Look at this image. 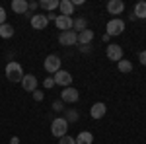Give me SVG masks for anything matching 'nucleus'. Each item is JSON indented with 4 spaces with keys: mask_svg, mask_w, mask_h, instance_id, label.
Returning <instances> with one entry per match:
<instances>
[{
    "mask_svg": "<svg viewBox=\"0 0 146 144\" xmlns=\"http://www.w3.org/2000/svg\"><path fill=\"white\" fill-rule=\"evenodd\" d=\"M80 100V94L76 88L68 86V88H62V94H60V101L62 103H76Z\"/></svg>",
    "mask_w": 146,
    "mask_h": 144,
    "instance_id": "obj_7",
    "label": "nucleus"
},
{
    "mask_svg": "<svg viewBox=\"0 0 146 144\" xmlns=\"http://www.w3.org/2000/svg\"><path fill=\"white\" fill-rule=\"evenodd\" d=\"M37 8H39V2H29V14L33 10H37Z\"/></svg>",
    "mask_w": 146,
    "mask_h": 144,
    "instance_id": "obj_31",
    "label": "nucleus"
},
{
    "mask_svg": "<svg viewBox=\"0 0 146 144\" xmlns=\"http://www.w3.org/2000/svg\"><path fill=\"white\" fill-rule=\"evenodd\" d=\"M2 23H6V10L0 6V25H2Z\"/></svg>",
    "mask_w": 146,
    "mask_h": 144,
    "instance_id": "obj_29",
    "label": "nucleus"
},
{
    "mask_svg": "<svg viewBox=\"0 0 146 144\" xmlns=\"http://www.w3.org/2000/svg\"><path fill=\"white\" fill-rule=\"evenodd\" d=\"M64 119H66L68 125H70V123H76L80 119V113L76 109H66L64 111Z\"/></svg>",
    "mask_w": 146,
    "mask_h": 144,
    "instance_id": "obj_23",
    "label": "nucleus"
},
{
    "mask_svg": "<svg viewBox=\"0 0 146 144\" xmlns=\"http://www.w3.org/2000/svg\"><path fill=\"white\" fill-rule=\"evenodd\" d=\"M105 113H107V107H105V103H103V101H98V103H94V105L90 107L92 119H103V117H105Z\"/></svg>",
    "mask_w": 146,
    "mask_h": 144,
    "instance_id": "obj_13",
    "label": "nucleus"
},
{
    "mask_svg": "<svg viewBox=\"0 0 146 144\" xmlns=\"http://www.w3.org/2000/svg\"><path fill=\"white\" fill-rule=\"evenodd\" d=\"M68 131V123L64 117H56V119H53V123H51V133H53V136H56V138H62L64 134H66Z\"/></svg>",
    "mask_w": 146,
    "mask_h": 144,
    "instance_id": "obj_2",
    "label": "nucleus"
},
{
    "mask_svg": "<svg viewBox=\"0 0 146 144\" xmlns=\"http://www.w3.org/2000/svg\"><path fill=\"white\" fill-rule=\"evenodd\" d=\"M58 10H60V14H62V16L72 18V14H74V4H72V0H60Z\"/></svg>",
    "mask_w": 146,
    "mask_h": 144,
    "instance_id": "obj_14",
    "label": "nucleus"
},
{
    "mask_svg": "<svg viewBox=\"0 0 146 144\" xmlns=\"http://www.w3.org/2000/svg\"><path fill=\"white\" fill-rule=\"evenodd\" d=\"M53 80H55V86H62V88H68L72 84V74L68 70H58L56 74H53Z\"/></svg>",
    "mask_w": 146,
    "mask_h": 144,
    "instance_id": "obj_6",
    "label": "nucleus"
},
{
    "mask_svg": "<svg viewBox=\"0 0 146 144\" xmlns=\"http://www.w3.org/2000/svg\"><path fill=\"white\" fill-rule=\"evenodd\" d=\"M14 25H10V23H2L0 25V37L2 39H10V37H14Z\"/></svg>",
    "mask_w": 146,
    "mask_h": 144,
    "instance_id": "obj_20",
    "label": "nucleus"
},
{
    "mask_svg": "<svg viewBox=\"0 0 146 144\" xmlns=\"http://www.w3.org/2000/svg\"><path fill=\"white\" fill-rule=\"evenodd\" d=\"M138 60H140L142 66H146V51H140V53H138Z\"/></svg>",
    "mask_w": 146,
    "mask_h": 144,
    "instance_id": "obj_28",
    "label": "nucleus"
},
{
    "mask_svg": "<svg viewBox=\"0 0 146 144\" xmlns=\"http://www.w3.org/2000/svg\"><path fill=\"white\" fill-rule=\"evenodd\" d=\"M76 144H94V134L90 131H82L76 136Z\"/></svg>",
    "mask_w": 146,
    "mask_h": 144,
    "instance_id": "obj_17",
    "label": "nucleus"
},
{
    "mask_svg": "<svg viewBox=\"0 0 146 144\" xmlns=\"http://www.w3.org/2000/svg\"><path fill=\"white\" fill-rule=\"evenodd\" d=\"M105 29H107V35H109V37L121 35L125 31V22L121 20V18H113V20H109V22H107Z\"/></svg>",
    "mask_w": 146,
    "mask_h": 144,
    "instance_id": "obj_3",
    "label": "nucleus"
},
{
    "mask_svg": "<svg viewBox=\"0 0 146 144\" xmlns=\"http://www.w3.org/2000/svg\"><path fill=\"white\" fill-rule=\"evenodd\" d=\"M58 144H76V138H74V136H68V134H64L62 138H58Z\"/></svg>",
    "mask_w": 146,
    "mask_h": 144,
    "instance_id": "obj_24",
    "label": "nucleus"
},
{
    "mask_svg": "<svg viewBox=\"0 0 146 144\" xmlns=\"http://www.w3.org/2000/svg\"><path fill=\"white\" fill-rule=\"evenodd\" d=\"M80 51H82V53H90L92 45H80Z\"/></svg>",
    "mask_w": 146,
    "mask_h": 144,
    "instance_id": "obj_30",
    "label": "nucleus"
},
{
    "mask_svg": "<svg viewBox=\"0 0 146 144\" xmlns=\"http://www.w3.org/2000/svg\"><path fill=\"white\" fill-rule=\"evenodd\" d=\"M84 29H88V20H86V18H76V20L72 22V31L80 33V31H84Z\"/></svg>",
    "mask_w": 146,
    "mask_h": 144,
    "instance_id": "obj_19",
    "label": "nucleus"
},
{
    "mask_svg": "<svg viewBox=\"0 0 146 144\" xmlns=\"http://www.w3.org/2000/svg\"><path fill=\"white\" fill-rule=\"evenodd\" d=\"M58 4H60L58 0H41V2H39V8H43V10L49 14V12L56 10V8H58Z\"/></svg>",
    "mask_w": 146,
    "mask_h": 144,
    "instance_id": "obj_18",
    "label": "nucleus"
},
{
    "mask_svg": "<svg viewBox=\"0 0 146 144\" xmlns=\"http://www.w3.org/2000/svg\"><path fill=\"white\" fill-rule=\"evenodd\" d=\"M58 43L62 45V47H74V45L78 43V33L76 31H60L58 35Z\"/></svg>",
    "mask_w": 146,
    "mask_h": 144,
    "instance_id": "obj_5",
    "label": "nucleus"
},
{
    "mask_svg": "<svg viewBox=\"0 0 146 144\" xmlns=\"http://www.w3.org/2000/svg\"><path fill=\"white\" fill-rule=\"evenodd\" d=\"M43 98H45V94H43L41 90H35L33 92V100L35 101H43Z\"/></svg>",
    "mask_w": 146,
    "mask_h": 144,
    "instance_id": "obj_26",
    "label": "nucleus"
},
{
    "mask_svg": "<svg viewBox=\"0 0 146 144\" xmlns=\"http://www.w3.org/2000/svg\"><path fill=\"white\" fill-rule=\"evenodd\" d=\"M49 25V20H47V14H33L31 16V27L41 31V29H47Z\"/></svg>",
    "mask_w": 146,
    "mask_h": 144,
    "instance_id": "obj_9",
    "label": "nucleus"
},
{
    "mask_svg": "<svg viewBox=\"0 0 146 144\" xmlns=\"http://www.w3.org/2000/svg\"><path fill=\"white\" fill-rule=\"evenodd\" d=\"M107 12L111 16H121L125 12V2L123 0H109L107 2Z\"/></svg>",
    "mask_w": 146,
    "mask_h": 144,
    "instance_id": "obj_12",
    "label": "nucleus"
},
{
    "mask_svg": "<svg viewBox=\"0 0 146 144\" xmlns=\"http://www.w3.org/2000/svg\"><path fill=\"white\" fill-rule=\"evenodd\" d=\"M51 107H53V111H56V113H58V111H62V109H64V103H62L60 100H55Z\"/></svg>",
    "mask_w": 146,
    "mask_h": 144,
    "instance_id": "obj_25",
    "label": "nucleus"
},
{
    "mask_svg": "<svg viewBox=\"0 0 146 144\" xmlns=\"http://www.w3.org/2000/svg\"><path fill=\"white\" fill-rule=\"evenodd\" d=\"M72 4H74V6H82V4H84V0H72Z\"/></svg>",
    "mask_w": 146,
    "mask_h": 144,
    "instance_id": "obj_32",
    "label": "nucleus"
},
{
    "mask_svg": "<svg viewBox=\"0 0 146 144\" xmlns=\"http://www.w3.org/2000/svg\"><path fill=\"white\" fill-rule=\"evenodd\" d=\"M105 53H107V58L113 60V62H119L121 58H123V49H121V45H107V49H105Z\"/></svg>",
    "mask_w": 146,
    "mask_h": 144,
    "instance_id": "obj_8",
    "label": "nucleus"
},
{
    "mask_svg": "<svg viewBox=\"0 0 146 144\" xmlns=\"http://www.w3.org/2000/svg\"><path fill=\"white\" fill-rule=\"evenodd\" d=\"M60 56L58 55H47L45 62H43V68H45L49 74H56L58 70H60Z\"/></svg>",
    "mask_w": 146,
    "mask_h": 144,
    "instance_id": "obj_4",
    "label": "nucleus"
},
{
    "mask_svg": "<svg viewBox=\"0 0 146 144\" xmlns=\"http://www.w3.org/2000/svg\"><path fill=\"white\" fill-rule=\"evenodd\" d=\"M43 86H45L47 90L53 88V86H55V80H53V78H45V80H43Z\"/></svg>",
    "mask_w": 146,
    "mask_h": 144,
    "instance_id": "obj_27",
    "label": "nucleus"
},
{
    "mask_svg": "<svg viewBox=\"0 0 146 144\" xmlns=\"http://www.w3.org/2000/svg\"><path fill=\"white\" fill-rule=\"evenodd\" d=\"M117 68H119V72L127 74V72H131V70H133V62H131V60H127V58H121V60L117 62Z\"/></svg>",
    "mask_w": 146,
    "mask_h": 144,
    "instance_id": "obj_22",
    "label": "nucleus"
},
{
    "mask_svg": "<svg viewBox=\"0 0 146 144\" xmlns=\"http://www.w3.org/2000/svg\"><path fill=\"white\" fill-rule=\"evenodd\" d=\"M72 22H74L72 18L58 14V16H56V20H55V25L60 29V31H70V29H72Z\"/></svg>",
    "mask_w": 146,
    "mask_h": 144,
    "instance_id": "obj_11",
    "label": "nucleus"
},
{
    "mask_svg": "<svg viewBox=\"0 0 146 144\" xmlns=\"http://www.w3.org/2000/svg\"><path fill=\"white\" fill-rule=\"evenodd\" d=\"M6 78H8L10 82H22V78H23L22 64L16 62V60H10V62L6 64Z\"/></svg>",
    "mask_w": 146,
    "mask_h": 144,
    "instance_id": "obj_1",
    "label": "nucleus"
},
{
    "mask_svg": "<svg viewBox=\"0 0 146 144\" xmlns=\"http://www.w3.org/2000/svg\"><path fill=\"white\" fill-rule=\"evenodd\" d=\"M22 88L25 90V92H29V94H33L35 90H37V78H35L33 74H23Z\"/></svg>",
    "mask_w": 146,
    "mask_h": 144,
    "instance_id": "obj_10",
    "label": "nucleus"
},
{
    "mask_svg": "<svg viewBox=\"0 0 146 144\" xmlns=\"http://www.w3.org/2000/svg\"><path fill=\"white\" fill-rule=\"evenodd\" d=\"M12 10L16 12V14H27L29 12V2H25V0H14L12 2Z\"/></svg>",
    "mask_w": 146,
    "mask_h": 144,
    "instance_id": "obj_15",
    "label": "nucleus"
},
{
    "mask_svg": "<svg viewBox=\"0 0 146 144\" xmlns=\"http://www.w3.org/2000/svg\"><path fill=\"white\" fill-rule=\"evenodd\" d=\"M94 39V31L92 29H84L78 33V45H90Z\"/></svg>",
    "mask_w": 146,
    "mask_h": 144,
    "instance_id": "obj_16",
    "label": "nucleus"
},
{
    "mask_svg": "<svg viewBox=\"0 0 146 144\" xmlns=\"http://www.w3.org/2000/svg\"><path fill=\"white\" fill-rule=\"evenodd\" d=\"M133 16H135V18H140V20H146V2H138V4H136Z\"/></svg>",
    "mask_w": 146,
    "mask_h": 144,
    "instance_id": "obj_21",
    "label": "nucleus"
}]
</instances>
